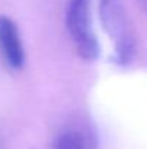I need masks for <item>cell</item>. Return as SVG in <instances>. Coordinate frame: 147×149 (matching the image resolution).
Instances as JSON below:
<instances>
[{"mask_svg": "<svg viewBox=\"0 0 147 149\" xmlns=\"http://www.w3.org/2000/svg\"><path fill=\"white\" fill-rule=\"evenodd\" d=\"M92 3L94 0H69L65 12L66 31L77 54L85 61L99 56V44L92 23Z\"/></svg>", "mask_w": 147, "mask_h": 149, "instance_id": "2", "label": "cell"}, {"mask_svg": "<svg viewBox=\"0 0 147 149\" xmlns=\"http://www.w3.org/2000/svg\"><path fill=\"white\" fill-rule=\"evenodd\" d=\"M98 17L112 45V62L127 67L137 52V39L133 23L121 0H97Z\"/></svg>", "mask_w": 147, "mask_h": 149, "instance_id": "1", "label": "cell"}, {"mask_svg": "<svg viewBox=\"0 0 147 149\" xmlns=\"http://www.w3.org/2000/svg\"><path fill=\"white\" fill-rule=\"evenodd\" d=\"M49 149H99V142L90 123L71 122L53 135Z\"/></svg>", "mask_w": 147, "mask_h": 149, "instance_id": "3", "label": "cell"}, {"mask_svg": "<svg viewBox=\"0 0 147 149\" xmlns=\"http://www.w3.org/2000/svg\"><path fill=\"white\" fill-rule=\"evenodd\" d=\"M0 149H3V145H1V142H0Z\"/></svg>", "mask_w": 147, "mask_h": 149, "instance_id": "6", "label": "cell"}, {"mask_svg": "<svg viewBox=\"0 0 147 149\" xmlns=\"http://www.w3.org/2000/svg\"><path fill=\"white\" fill-rule=\"evenodd\" d=\"M136 1L139 3V6L141 7V10L147 13V0H136Z\"/></svg>", "mask_w": 147, "mask_h": 149, "instance_id": "5", "label": "cell"}, {"mask_svg": "<svg viewBox=\"0 0 147 149\" xmlns=\"http://www.w3.org/2000/svg\"><path fill=\"white\" fill-rule=\"evenodd\" d=\"M0 58L12 71L22 70L26 58L17 25L4 15H0Z\"/></svg>", "mask_w": 147, "mask_h": 149, "instance_id": "4", "label": "cell"}]
</instances>
